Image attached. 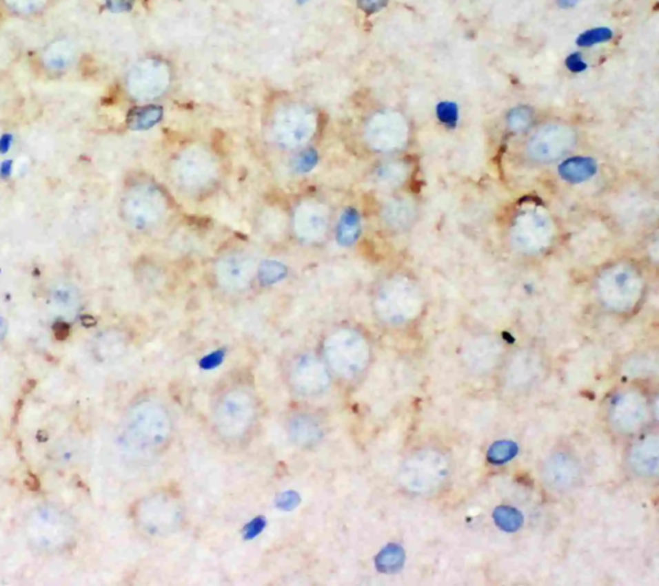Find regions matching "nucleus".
I'll return each instance as SVG.
<instances>
[{
    "instance_id": "obj_1",
    "label": "nucleus",
    "mask_w": 659,
    "mask_h": 586,
    "mask_svg": "<svg viewBox=\"0 0 659 586\" xmlns=\"http://www.w3.org/2000/svg\"><path fill=\"white\" fill-rule=\"evenodd\" d=\"M25 537L38 554L59 556L75 544L77 523L66 510L44 504L34 507L26 517Z\"/></svg>"
},
{
    "instance_id": "obj_2",
    "label": "nucleus",
    "mask_w": 659,
    "mask_h": 586,
    "mask_svg": "<svg viewBox=\"0 0 659 586\" xmlns=\"http://www.w3.org/2000/svg\"><path fill=\"white\" fill-rule=\"evenodd\" d=\"M168 421L161 408L142 404L133 408L124 421L123 445L137 455L151 454L168 437Z\"/></svg>"
},
{
    "instance_id": "obj_3",
    "label": "nucleus",
    "mask_w": 659,
    "mask_h": 586,
    "mask_svg": "<svg viewBox=\"0 0 659 586\" xmlns=\"http://www.w3.org/2000/svg\"><path fill=\"white\" fill-rule=\"evenodd\" d=\"M601 300L608 308L629 311L638 303L642 291L639 269L627 263H618L605 269L598 280Z\"/></svg>"
},
{
    "instance_id": "obj_4",
    "label": "nucleus",
    "mask_w": 659,
    "mask_h": 586,
    "mask_svg": "<svg viewBox=\"0 0 659 586\" xmlns=\"http://www.w3.org/2000/svg\"><path fill=\"white\" fill-rule=\"evenodd\" d=\"M554 233L555 227L549 213L540 208L524 209L512 222L511 242L520 253L534 255L549 248Z\"/></svg>"
},
{
    "instance_id": "obj_5",
    "label": "nucleus",
    "mask_w": 659,
    "mask_h": 586,
    "mask_svg": "<svg viewBox=\"0 0 659 586\" xmlns=\"http://www.w3.org/2000/svg\"><path fill=\"white\" fill-rule=\"evenodd\" d=\"M577 134L567 124H547L537 130L528 142V156L536 163L549 164L564 158L574 149Z\"/></svg>"
},
{
    "instance_id": "obj_6",
    "label": "nucleus",
    "mask_w": 659,
    "mask_h": 586,
    "mask_svg": "<svg viewBox=\"0 0 659 586\" xmlns=\"http://www.w3.org/2000/svg\"><path fill=\"white\" fill-rule=\"evenodd\" d=\"M381 312L391 322H404L416 315L420 298L417 286L407 278H399L389 281L381 290L378 297Z\"/></svg>"
},
{
    "instance_id": "obj_7",
    "label": "nucleus",
    "mask_w": 659,
    "mask_h": 586,
    "mask_svg": "<svg viewBox=\"0 0 659 586\" xmlns=\"http://www.w3.org/2000/svg\"><path fill=\"white\" fill-rule=\"evenodd\" d=\"M327 356L332 368L342 375H355L368 358V348L363 339L352 333H343L328 342Z\"/></svg>"
},
{
    "instance_id": "obj_8",
    "label": "nucleus",
    "mask_w": 659,
    "mask_h": 586,
    "mask_svg": "<svg viewBox=\"0 0 659 586\" xmlns=\"http://www.w3.org/2000/svg\"><path fill=\"white\" fill-rule=\"evenodd\" d=\"M156 193L148 187H137L130 191L123 200V217L134 229H146L159 213Z\"/></svg>"
},
{
    "instance_id": "obj_9",
    "label": "nucleus",
    "mask_w": 659,
    "mask_h": 586,
    "mask_svg": "<svg viewBox=\"0 0 659 586\" xmlns=\"http://www.w3.org/2000/svg\"><path fill=\"white\" fill-rule=\"evenodd\" d=\"M253 410L250 399L241 396H229L223 399L219 410V426L221 432L225 435L235 437L240 436L250 427L253 417Z\"/></svg>"
},
{
    "instance_id": "obj_10",
    "label": "nucleus",
    "mask_w": 659,
    "mask_h": 586,
    "mask_svg": "<svg viewBox=\"0 0 659 586\" xmlns=\"http://www.w3.org/2000/svg\"><path fill=\"white\" fill-rule=\"evenodd\" d=\"M48 300L50 308L59 316L65 318L74 317L80 308L81 297L75 285L69 281H57L48 290Z\"/></svg>"
},
{
    "instance_id": "obj_11",
    "label": "nucleus",
    "mask_w": 659,
    "mask_h": 586,
    "mask_svg": "<svg viewBox=\"0 0 659 586\" xmlns=\"http://www.w3.org/2000/svg\"><path fill=\"white\" fill-rule=\"evenodd\" d=\"M599 165L592 158L574 156L564 160L559 165L560 178L570 185H580L589 182L598 174Z\"/></svg>"
},
{
    "instance_id": "obj_12",
    "label": "nucleus",
    "mask_w": 659,
    "mask_h": 586,
    "mask_svg": "<svg viewBox=\"0 0 659 586\" xmlns=\"http://www.w3.org/2000/svg\"><path fill=\"white\" fill-rule=\"evenodd\" d=\"M296 384L301 390H309L307 393H314L327 387L328 375L316 359L303 358L296 370Z\"/></svg>"
},
{
    "instance_id": "obj_13",
    "label": "nucleus",
    "mask_w": 659,
    "mask_h": 586,
    "mask_svg": "<svg viewBox=\"0 0 659 586\" xmlns=\"http://www.w3.org/2000/svg\"><path fill=\"white\" fill-rule=\"evenodd\" d=\"M414 218V207L408 200L391 201L386 208V219L391 226L407 227Z\"/></svg>"
},
{
    "instance_id": "obj_14",
    "label": "nucleus",
    "mask_w": 659,
    "mask_h": 586,
    "mask_svg": "<svg viewBox=\"0 0 659 586\" xmlns=\"http://www.w3.org/2000/svg\"><path fill=\"white\" fill-rule=\"evenodd\" d=\"M290 435L293 436V439H296L300 443H310L316 441L320 436V429L315 421H312L307 417H300L296 419L292 423V429Z\"/></svg>"
},
{
    "instance_id": "obj_15",
    "label": "nucleus",
    "mask_w": 659,
    "mask_h": 586,
    "mask_svg": "<svg viewBox=\"0 0 659 586\" xmlns=\"http://www.w3.org/2000/svg\"><path fill=\"white\" fill-rule=\"evenodd\" d=\"M360 233V219L358 213L352 209L347 210L342 220H341L340 229H338V239L341 244L343 245H349L355 240L358 239Z\"/></svg>"
},
{
    "instance_id": "obj_16",
    "label": "nucleus",
    "mask_w": 659,
    "mask_h": 586,
    "mask_svg": "<svg viewBox=\"0 0 659 586\" xmlns=\"http://www.w3.org/2000/svg\"><path fill=\"white\" fill-rule=\"evenodd\" d=\"M552 472H559V474L556 473V474L549 477L552 479L554 486L556 487L569 486L571 479L576 476L574 467L570 463L569 459H567V457H556L549 465V473H552Z\"/></svg>"
},
{
    "instance_id": "obj_17",
    "label": "nucleus",
    "mask_w": 659,
    "mask_h": 586,
    "mask_svg": "<svg viewBox=\"0 0 659 586\" xmlns=\"http://www.w3.org/2000/svg\"><path fill=\"white\" fill-rule=\"evenodd\" d=\"M534 115L528 106H518L507 114V125L514 133H524L533 124Z\"/></svg>"
},
{
    "instance_id": "obj_18",
    "label": "nucleus",
    "mask_w": 659,
    "mask_h": 586,
    "mask_svg": "<svg viewBox=\"0 0 659 586\" xmlns=\"http://www.w3.org/2000/svg\"><path fill=\"white\" fill-rule=\"evenodd\" d=\"M613 36L614 34L609 28H595L580 34L577 39V44L580 47L587 48V47H594L602 43H608L613 39Z\"/></svg>"
},
{
    "instance_id": "obj_19",
    "label": "nucleus",
    "mask_w": 659,
    "mask_h": 586,
    "mask_svg": "<svg viewBox=\"0 0 659 586\" xmlns=\"http://www.w3.org/2000/svg\"><path fill=\"white\" fill-rule=\"evenodd\" d=\"M436 116L441 124L448 128H456L460 120V109L456 102L444 101L436 106Z\"/></svg>"
},
{
    "instance_id": "obj_20",
    "label": "nucleus",
    "mask_w": 659,
    "mask_h": 586,
    "mask_svg": "<svg viewBox=\"0 0 659 586\" xmlns=\"http://www.w3.org/2000/svg\"><path fill=\"white\" fill-rule=\"evenodd\" d=\"M401 559L403 553L399 547H389L378 556V567L383 571H394L400 566Z\"/></svg>"
},
{
    "instance_id": "obj_21",
    "label": "nucleus",
    "mask_w": 659,
    "mask_h": 586,
    "mask_svg": "<svg viewBox=\"0 0 659 586\" xmlns=\"http://www.w3.org/2000/svg\"><path fill=\"white\" fill-rule=\"evenodd\" d=\"M378 177H380L382 182L395 185V183H399L401 180H404V178H405V170H404L403 167L398 165V164H389V165H386V167L381 168Z\"/></svg>"
},
{
    "instance_id": "obj_22",
    "label": "nucleus",
    "mask_w": 659,
    "mask_h": 586,
    "mask_svg": "<svg viewBox=\"0 0 659 586\" xmlns=\"http://www.w3.org/2000/svg\"><path fill=\"white\" fill-rule=\"evenodd\" d=\"M565 65L573 74H580V72L589 69V65L586 63V61L583 60L582 53H578V52L571 53L569 57L565 60Z\"/></svg>"
},
{
    "instance_id": "obj_23",
    "label": "nucleus",
    "mask_w": 659,
    "mask_h": 586,
    "mask_svg": "<svg viewBox=\"0 0 659 586\" xmlns=\"http://www.w3.org/2000/svg\"><path fill=\"white\" fill-rule=\"evenodd\" d=\"M515 451V448L509 445V442H500V445H497L493 448V451L490 452V457H494V461H505L509 457L512 455Z\"/></svg>"
},
{
    "instance_id": "obj_24",
    "label": "nucleus",
    "mask_w": 659,
    "mask_h": 586,
    "mask_svg": "<svg viewBox=\"0 0 659 586\" xmlns=\"http://www.w3.org/2000/svg\"><path fill=\"white\" fill-rule=\"evenodd\" d=\"M276 504L284 510H292L300 504V496L296 492H285L278 497Z\"/></svg>"
},
{
    "instance_id": "obj_25",
    "label": "nucleus",
    "mask_w": 659,
    "mask_h": 586,
    "mask_svg": "<svg viewBox=\"0 0 659 586\" xmlns=\"http://www.w3.org/2000/svg\"><path fill=\"white\" fill-rule=\"evenodd\" d=\"M265 527V521L262 518H257L254 519L252 523H250L247 528H245V537L247 538H253V537L257 536L258 534H261V531L263 530Z\"/></svg>"
},
{
    "instance_id": "obj_26",
    "label": "nucleus",
    "mask_w": 659,
    "mask_h": 586,
    "mask_svg": "<svg viewBox=\"0 0 659 586\" xmlns=\"http://www.w3.org/2000/svg\"><path fill=\"white\" fill-rule=\"evenodd\" d=\"M222 359H223V353H222V352H216V353H213V355H210L208 357L204 358V359L200 362V366L203 368H205V370H210V368L219 366Z\"/></svg>"
},
{
    "instance_id": "obj_27",
    "label": "nucleus",
    "mask_w": 659,
    "mask_h": 586,
    "mask_svg": "<svg viewBox=\"0 0 659 586\" xmlns=\"http://www.w3.org/2000/svg\"><path fill=\"white\" fill-rule=\"evenodd\" d=\"M556 1H558L559 7L564 8V10H568V8L576 7L580 0H556Z\"/></svg>"
},
{
    "instance_id": "obj_28",
    "label": "nucleus",
    "mask_w": 659,
    "mask_h": 586,
    "mask_svg": "<svg viewBox=\"0 0 659 586\" xmlns=\"http://www.w3.org/2000/svg\"><path fill=\"white\" fill-rule=\"evenodd\" d=\"M4 330H6V328H4V325H3V321H1V318H0V338H1V334L4 333Z\"/></svg>"
}]
</instances>
